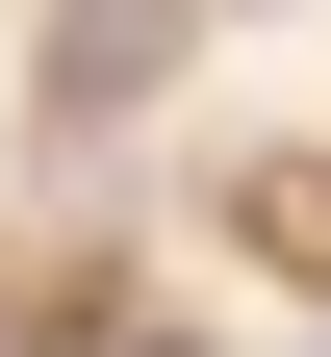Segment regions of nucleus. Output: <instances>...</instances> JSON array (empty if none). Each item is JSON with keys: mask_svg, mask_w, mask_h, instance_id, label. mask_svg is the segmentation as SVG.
Returning <instances> with one entry per match:
<instances>
[{"mask_svg": "<svg viewBox=\"0 0 331 357\" xmlns=\"http://www.w3.org/2000/svg\"><path fill=\"white\" fill-rule=\"evenodd\" d=\"M153 357H178V332H153Z\"/></svg>", "mask_w": 331, "mask_h": 357, "instance_id": "obj_1", "label": "nucleus"}]
</instances>
